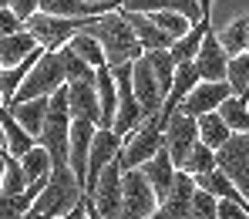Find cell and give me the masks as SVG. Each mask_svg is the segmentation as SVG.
<instances>
[{
	"instance_id": "1",
	"label": "cell",
	"mask_w": 249,
	"mask_h": 219,
	"mask_svg": "<svg viewBox=\"0 0 249 219\" xmlns=\"http://www.w3.org/2000/svg\"><path fill=\"white\" fill-rule=\"evenodd\" d=\"M88 31L101 41L105 54H108V68L135 64L138 57H145V47H142V41H138V34H135V27H131V20H128V14L122 7L94 17Z\"/></svg>"
},
{
	"instance_id": "2",
	"label": "cell",
	"mask_w": 249,
	"mask_h": 219,
	"mask_svg": "<svg viewBox=\"0 0 249 219\" xmlns=\"http://www.w3.org/2000/svg\"><path fill=\"white\" fill-rule=\"evenodd\" d=\"M64 85H68V74H64L61 54H57V51H44L41 61L34 64V71L27 74V81L17 88L14 101H27V98H51V94H57Z\"/></svg>"
},
{
	"instance_id": "3",
	"label": "cell",
	"mask_w": 249,
	"mask_h": 219,
	"mask_svg": "<svg viewBox=\"0 0 249 219\" xmlns=\"http://www.w3.org/2000/svg\"><path fill=\"white\" fill-rule=\"evenodd\" d=\"M94 17H54V14H34L27 20V31L37 37L44 51H61L64 44H71L74 34H81L91 27Z\"/></svg>"
},
{
	"instance_id": "4",
	"label": "cell",
	"mask_w": 249,
	"mask_h": 219,
	"mask_svg": "<svg viewBox=\"0 0 249 219\" xmlns=\"http://www.w3.org/2000/svg\"><path fill=\"white\" fill-rule=\"evenodd\" d=\"M165 148V128L159 125V118H148L142 128H135L131 135H124V152L118 155L122 169H142L145 162H152L159 152Z\"/></svg>"
},
{
	"instance_id": "5",
	"label": "cell",
	"mask_w": 249,
	"mask_h": 219,
	"mask_svg": "<svg viewBox=\"0 0 249 219\" xmlns=\"http://www.w3.org/2000/svg\"><path fill=\"white\" fill-rule=\"evenodd\" d=\"M122 179H124V169H122V162L115 159L105 172L98 175L94 192L84 196L88 206H91L101 219H118L122 216V209H124V185H122Z\"/></svg>"
},
{
	"instance_id": "6",
	"label": "cell",
	"mask_w": 249,
	"mask_h": 219,
	"mask_svg": "<svg viewBox=\"0 0 249 219\" xmlns=\"http://www.w3.org/2000/svg\"><path fill=\"white\" fill-rule=\"evenodd\" d=\"M122 152H124V135H118L115 128H98L94 131V145H91V159H88V179H84V196L94 192L98 175L105 172Z\"/></svg>"
},
{
	"instance_id": "7",
	"label": "cell",
	"mask_w": 249,
	"mask_h": 219,
	"mask_svg": "<svg viewBox=\"0 0 249 219\" xmlns=\"http://www.w3.org/2000/svg\"><path fill=\"white\" fill-rule=\"evenodd\" d=\"M202 138H199V118H192V115H185V111H175L172 118H168L165 125V148L168 155H172V162L182 169V162L189 159V152L199 145Z\"/></svg>"
},
{
	"instance_id": "8",
	"label": "cell",
	"mask_w": 249,
	"mask_h": 219,
	"mask_svg": "<svg viewBox=\"0 0 249 219\" xmlns=\"http://www.w3.org/2000/svg\"><path fill=\"white\" fill-rule=\"evenodd\" d=\"M229 98H232V85L229 81H199L185 94V101H182L178 111H185L192 118H202L209 111H219L222 101H229Z\"/></svg>"
},
{
	"instance_id": "9",
	"label": "cell",
	"mask_w": 249,
	"mask_h": 219,
	"mask_svg": "<svg viewBox=\"0 0 249 219\" xmlns=\"http://www.w3.org/2000/svg\"><path fill=\"white\" fill-rule=\"evenodd\" d=\"M196 189H199L196 179L178 169L172 192L159 202V209H155V216H152V219H192V199H196Z\"/></svg>"
},
{
	"instance_id": "10",
	"label": "cell",
	"mask_w": 249,
	"mask_h": 219,
	"mask_svg": "<svg viewBox=\"0 0 249 219\" xmlns=\"http://www.w3.org/2000/svg\"><path fill=\"white\" fill-rule=\"evenodd\" d=\"M131 85H135V98H138L142 108L148 111V118H155V115L162 111V105H165V91L159 85V78H155L148 57H138V61L131 64Z\"/></svg>"
},
{
	"instance_id": "11",
	"label": "cell",
	"mask_w": 249,
	"mask_h": 219,
	"mask_svg": "<svg viewBox=\"0 0 249 219\" xmlns=\"http://www.w3.org/2000/svg\"><path fill=\"white\" fill-rule=\"evenodd\" d=\"M229 57H232V54L222 47L215 27H212L206 34V44H202L199 57H196V68H199L202 81H226V78H229Z\"/></svg>"
},
{
	"instance_id": "12",
	"label": "cell",
	"mask_w": 249,
	"mask_h": 219,
	"mask_svg": "<svg viewBox=\"0 0 249 219\" xmlns=\"http://www.w3.org/2000/svg\"><path fill=\"white\" fill-rule=\"evenodd\" d=\"M101 128V125H94V122H84V118H74V125H71V152H68V162H71V169L74 175L88 179V159H91V145H94V131Z\"/></svg>"
},
{
	"instance_id": "13",
	"label": "cell",
	"mask_w": 249,
	"mask_h": 219,
	"mask_svg": "<svg viewBox=\"0 0 249 219\" xmlns=\"http://www.w3.org/2000/svg\"><path fill=\"white\" fill-rule=\"evenodd\" d=\"M94 81H71L68 85V105H71V115L74 118L101 125V101H98V85Z\"/></svg>"
},
{
	"instance_id": "14",
	"label": "cell",
	"mask_w": 249,
	"mask_h": 219,
	"mask_svg": "<svg viewBox=\"0 0 249 219\" xmlns=\"http://www.w3.org/2000/svg\"><path fill=\"white\" fill-rule=\"evenodd\" d=\"M37 47H41L37 37H34V34L27 31V24H24V27L14 31V34H0V61H3V68H14V64H20L24 57H31Z\"/></svg>"
},
{
	"instance_id": "15",
	"label": "cell",
	"mask_w": 249,
	"mask_h": 219,
	"mask_svg": "<svg viewBox=\"0 0 249 219\" xmlns=\"http://www.w3.org/2000/svg\"><path fill=\"white\" fill-rule=\"evenodd\" d=\"M142 172L145 179L152 182V189H155V196L159 199H165L168 192H172V185H175V175H178V165L172 162V155H168V148H162L152 162H145L142 165Z\"/></svg>"
},
{
	"instance_id": "16",
	"label": "cell",
	"mask_w": 249,
	"mask_h": 219,
	"mask_svg": "<svg viewBox=\"0 0 249 219\" xmlns=\"http://www.w3.org/2000/svg\"><path fill=\"white\" fill-rule=\"evenodd\" d=\"M7 108L14 111V118L31 131L34 138H41L47 111H51V98H27V101H14V105H7Z\"/></svg>"
},
{
	"instance_id": "17",
	"label": "cell",
	"mask_w": 249,
	"mask_h": 219,
	"mask_svg": "<svg viewBox=\"0 0 249 219\" xmlns=\"http://www.w3.org/2000/svg\"><path fill=\"white\" fill-rule=\"evenodd\" d=\"M124 14H128V20H131V27H135V34H138V41H142L145 51H168L175 44L148 14H138V10H124Z\"/></svg>"
},
{
	"instance_id": "18",
	"label": "cell",
	"mask_w": 249,
	"mask_h": 219,
	"mask_svg": "<svg viewBox=\"0 0 249 219\" xmlns=\"http://www.w3.org/2000/svg\"><path fill=\"white\" fill-rule=\"evenodd\" d=\"M98 101H101V128H115V115H118V81L111 74V68H98Z\"/></svg>"
},
{
	"instance_id": "19",
	"label": "cell",
	"mask_w": 249,
	"mask_h": 219,
	"mask_svg": "<svg viewBox=\"0 0 249 219\" xmlns=\"http://www.w3.org/2000/svg\"><path fill=\"white\" fill-rule=\"evenodd\" d=\"M212 31V17H202L199 24H192L178 41L172 44L168 51H172V57L182 64V61H196L199 57V51H202V44H206V34Z\"/></svg>"
},
{
	"instance_id": "20",
	"label": "cell",
	"mask_w": 249,
	"mask_h": 219,
	"mask_svg": "<svg viewBox=\"0 0 249 219\" xmlns=\"http://www.w3.org/2000/svg\"><path fill=\"white\" fill-rule=\"evenodd\" d=\"M0 118H3V135H7V148H3V152H10L14 159H24V155L37 145V138H34L31 131H27L20 122H17V118H14V111H10L7 105H3Z\"/></svg>"
},
{
	"instance_id": "21",
	"label": "cell",
	"mask_w": 249,
	"mask_h": 219,
	"mask_svg": "<svg viewBox=\"0 0 249 219\" xmlns=\"http://www.w3.org/2000/svg\"><path fill=\"white\" fill-rule=\"evenodd\" d=\"M196 185H199V189H206V192H212V196H219V199H232V202H239V206H249V199L236 189V182L222 172L219 165H215L212 172L199 175V179H196Z\"/></svg>"
},
{
	"instance_id": "22",
	"label": "cell",
	"mask_w": 249,
	"mask_h": 219,
	"mask_svg": "<svg viewBox=\"0 0 249 219\" xmlns=\"http://www.w3.org/2000/svg\"><path fill=\"white\" fill-rule=\"evenodd\" d=\"M232 135H236V131L226 125V118H222L219 111H209V115H202V118H199V138L206 142L209 148H215V152H219V148H222Z\"/></svg>"
},
{
	"instance_id": "23",
	"label": "cell",
	"mask_w": 249,
	"mask_h": 219,
	"mask_svg": "<svg viewBox=\"0 0 249 219\" xmlns=\"http://www.w3.org/2000/svg\"><path fill=\"white\" fill-rule=\"evenodd\" d=\"M215 34H219V41H222V47H226L229 54H246L249 51V14L229 20V24L219 27Z\"/></svg>"
},
{
	"instance_id": "24",
	"label": "cell",
	"mask_w": 249,
	"mask_h": 219,
	"mask_svg": "<svg viewBox=\"0 0 249 219\" xmlns=\"http://www.w3.org/2000/svg\"><path fill=\"white\" fill-rule=\"evenodd\" d=\"M68 47H71V51H74L78 57H84V61H88V64L94 68V71L108 64V54H105V47H101V41H98V37H94L91 31H81V34H74Z\"/></svg>"
},
{
	"instance_id": "25",
	"label": "cell",
	"mask_w": 249,
	"mask_h": 219,
	"mask_svg": "<svg viewBox=\"0 0 249 219\" xmlns=\"http://www.w3.org/2000/svg\"><path fill=\"white\" fill-rule=\"evenodd\" d=\"M145 57H148V64H152V71H155V78H159V85H162V91H172V85H175V71H178V61L172 57V51H145Z\"/></svg>"
},
{
	"instance_id": "26",
	"label": "cell",
	"mask_w": 249,
	"mask_h": 219,
	"mask_svg": "<svg viewBox=\"0 0 249 219\" xmlns=\"http://www.w3.org/2000/svg\"><path fill=\"white\" fill-rule=\"evenodd\" d=\"M219 115L226 118V125L236 131V135H249V101L246 98H229V101H222V108H219Z\"/></svg>"
},
{
	"instance_id": "27",
	"label": "cell",
	"mask_w": 249,
	"mask_h": 219,
	"mask_svg": "<svg viewBox=\"0 0 249 219\" xmlns=\"http://www.w3.org/2000/svg\"><path fill=\"white\" fill-rule=\"evenodd\" d=\"M215 165H219V159H215V148H209L206 142H199V145L189 152V159L182 162V172H189L192 179H199V175L212 172Z\"/></svg>"
},
{
	"instance_id": "28",
	"label": "cell",
	"mask_w": 249,
	"mask_h": 219,
	"mask_svg": "<svg viewBox=\"0 0 249 219\" xmlns=\"http://www.w3.org/2000/svg\"><path fill=\"white\" fill-rule=\"evenodd\" d=\"M57 54H61L64 74H68V85H71V81H94V78H98V71H94V68H91V64H88L84 57H78V54H74V51H71L68 44H64V47H61Z\"/></svg>"
},
{
	"instance_id": "29",
	"label": "cell",
	"mask_w": 249,
	"mask_h": 219,
	"mask_svg": "<svg viewBox=\"0 0 249 219\" xmlns=\"http://www.w3.org/2000/svg\"><path fill=\"white\" fill-rule=\"evenodd\" d=\"M226 81L232 85V94L236 98H246L249 101V51L229 57V78Z\"/></svg>"
},
{
	"instance_id": "30",
	"label": "cell",
	"mask_w": 249,
	"mask_h": 219,
	"mask_svg": "<svg viewBox=\"0 0 249 219\" xmlns=\"http://www.w3.org/2000/svg\"><path fill=\"white\" fill-rule=\"evenodd\" d=\"M7 155V169H3V192H10V196H24L27 192V175H24V165H20V159H14L10 152H3Z\"/></svg>"
},
{
	"instance_id": "31",
	"label": "cell",
	"mask_w": 249,
	"mask_h": 219,
	"mask_svg": "<svg viewBox=\"0 0 249 219\" xmlns=\"http://www.w3.org/2000/svg\"><path fill=\"white\" fill-rule=\"evenodd\" d=\"M148 17H152V20H155V24L165 31L172 41H178V37H182V34L192 27V20H189V17H182V14H175V10H152Z\"/></svg>"
},
{
	"instance_id": "32",
	"label": "cell",
	"mask_w": 249,
	"mask_h": 219,
	"mask_svg": "<svg viewBox=\"0 0 249 219\" xmlns=\"http://www.w3.org/2000/svg\"><path fill=\"white\" fill-rule=\"evenodd\" d=\"M192 219H219V196H212V192H206V189H196Z\"/></svg>"
},
{
	"instance_id": "33",
	"label": "cell",
	"mask_w": 249,
	"mask_h": 219,
	"mask_svg": "<svg viewBox=\"0 0 249 219\" xmlns=\"http://www.w3.org/2000/svg\"><path fill=\"white\" fill-rule=\"evenodd\" d=\"M219 219H249V206H239L232 199H219Z\"/></svg>"
},
{
	"instance_id": "34",
	"label": "cell",
	"mask_w": 249,
	"mask_h": 219,
	"mask_svg": "<svg viewBox=\"0 0 249 219\" xmlns=\"http://www.w3.org/2000/svg\"><path fill=\"white\" fill-rule=\"evenodd\" d=\"M10 10H14L24 24H27L34 14H41V0H14V3H10Z\"/></svg>"
},
{
	"instance_id": "35",
	"label": "cell",
	"mask_w": 249,
	"mask_h": 219,
	"mask_svg": "<svg viewBox=\"0 0 249 219\" xmlns=\"http://www.w3.org/2000/svg\"><path fill=\"white\" fill-rule=\"evenodd\" d=\"M0 111H3V101H0ZM7 148V135H3V118H0V152Z\"/></svg>"
},
{
	"instance_id": "36",
	"label": "cell",
	"mask_w": 249,
	"mask_h": 219,
	"mask_svg": "<svg viewBox=\"0 0 249 219\" xmlns=\"http://www.w3.org/2000/svg\"><path fill=\"white\" fill-rule=\"evenodd\" d=\"M199 3H202V14H206V17H212V0H199Z\"/></svg>"
},
{
	"instance_id": "37",
	"label": "cell",
	"mask_w": 249,
	"mask_h": 219,
	"mask_svg": "<svg viewBox=\"0 0 249 219\" xmlns=\"http://www.w3.org/2000/svg\"><path fill=\"white\" fill-rule=\"evenodd\" d=\"M3 169H7V155L0 152V185H3Z\"/></svg>"
},
{
	"instance_id": "38",
	"label": "cell",
	"mask_w": 249,
	"mask_h": 219,
	"mask_svg": "<svg viewBox=\"0 0 249 219\" xmlns=\"http://www.w3.org/2000/svg\"><path fill=\"white\" fill-rule=\"evenodd\" d=\"M88 3H111V7H122L124 0H88Z\"/></svg>"
},
{
	"instance_id": "39",
	"label": "cell",
	"mask_w": 249,
	"mask_h": 219,
	"mask_svg": "<svg viewBox=\"0 0 249 219\" xmlns=\"http://www.w3.org/2000/svg\"><path fill=\"white\" fill-rule=\"evenodd\" d=\"M10 3H14V0H0V7H10Z\"/></svg>"
},
{
	"instance_id": "40",
	"label": "cell",
	"mask_w": 249,
	"mask_h": 219,
	"mask_svg": "<svg viewBox=\"0 0 249 219\" xmlns=\"http://www.w3.org/2000/svg\"><path fill=\"white\" fill-rule=\"evenodd\" d=\"M0 71H3V61H0Z\"/></svg>"
}]
</instances>
